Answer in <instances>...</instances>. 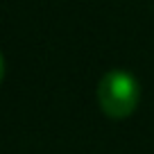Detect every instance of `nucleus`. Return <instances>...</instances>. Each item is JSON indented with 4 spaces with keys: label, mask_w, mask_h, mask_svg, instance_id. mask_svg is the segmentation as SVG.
<instances>
[{
    "label": "nucleus",
    "mask_w": 154,
    "mask_h": 154,
    "mask_svg": "<svg viewBox=\"0 0 154 154\" xmlns=\"http://www.w3.org/2000/svg\"><path fill=\"white\" fill-rule=\"evenodd\" d=\"M140 86L136 77L125 70H111L97 84V104L109 118L122 120L138 106Z\"/></svg>",
    "instance_id": "nucleus-1"
},
{
    "label": "nucleus",
    "mask_w": 154,
    "mask_h": 154,
    "mask_svg": "<svg viewBox=\"0 0 154 154\" xmlns=\"http://www.w3.org/2000/svg\"><path fill=\"white\" fill-rule=\"evenodd\" d=\"M2 77H5V59L0 54V82H2Z\"/></svg>",
    "instance_id": "nucleus-2"
}]
</instances>
